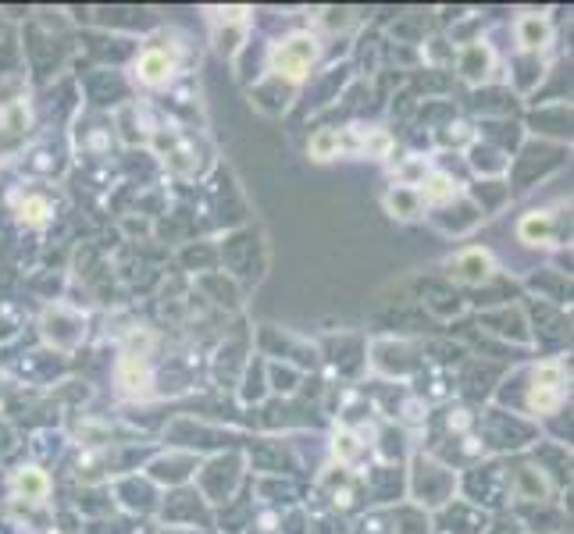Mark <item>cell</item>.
Wrapping results in <instances>:
<instances>
[{"label": "cell", "instance_id": "obj_10", "mask_svg": "<svg viewBox=\"0 0 574 534\" xmlns=\"http://www.w3.org/2000/svg\"><path fill=\"white\" fill-rule=\"evenodd\" d=\"M15 488H18V495H25V499H43V495H47V488H50V481L43 478V470L25 467V470H18V474H15Z\"/></svg>", "mask_w": 574, "mask_h": 534}, {"label": "cell", "instance_id": "obj_8", "mask_svg": "<svg viewBox=\"0 0 574 534\" xmlns=\"http://www.w3.org/2000/svg\"><path fill=\"white\" fill-rule=\"evenodd\" d=\"M421 200L428 203H450L453 196H457V182H453L450 175H443V171H435V175L421 178Z\"/></svg>", "mask_w": 574, "mask_h": 534}, {"label": "cell", "instance_id": "obj_1", "mask_svg": "<svg viewBox=\"0 0 574 534\" xmlns=\"http://www.w3.org/2000/svg\"><path fill=\"white\" fill-rule=\"evenodd\" d=\"M318 57V40L311 33H296L271 47V72L286 82H300Z\"/></svg>", "mask_w": 574, "mask_h": 534}, {"label": "cell", "instance_id": "obj_13", "mask_svg": "<svg viewBox=\"0 0 574 534\" xmlns=\"http://www.w3.org/2000/svg\"><path fill=\"white\" fill-rule=\"evenodd\" d=\"M361 453V445H357V438L353 435H336V456H343V460H353V456Z\"/></svg>", "mask_w": 574, "mask_h": 534}, {"label": "cell", "instance_id": "obj_5", "mask_svg": "<svg viewBox=\"0 0 574 534\" xmlns=\"http://www.w3.org/2000/svg\"><path fill=\"white\" fill-rule=\"evenodd\" d=\"M517 235L525 239V243L539 246V243H553V218L546 211H532L521 218V225H517Z\"/></svg>", "mask_w": 574, "mask_h": 534}, {"label": "cell", "instance_id": "obj_3", "mask_svg": "<svg viewBox=\"0 0 574 534\" xmlns=\"http://www.w3.org/2000/svg\"><path fill=\"white\" fill-rule=\"evenodd\" d=\"M175 75V54L172 50H161V47H147L140 57H136V79L143 86L157 89V86H168Z\"/></svg>", "mask_w": 574, "mask_h": 534}, {"label": "cell", "instance_id": "obj_7", "mask_svg": "<svg viewBox=\"0 0 574 534\" xmlns=\"http://www.w3.org/2000/svg\"><path fill=\"white\" fill-rule=\"evenodd\" d=\"M517 40H521V47H528V50L546 47V43H550V22L539 15H525L517 22Z\"/></svg>", "mask_w": 574, "mask_h": 534}, {"label": "cell", "instance_id": "obj_11", "mask_svg": "<svg viewBox=\"0 0 574 534\" xmlns=\"http://www.w3.org/2000/svg\"><path fill=\"white\" fill-rule=\"evenodd\" d=\"M489 61H492V54H489V47H468L464 50V61H460V72L468 75V79H485L489 75Z\"/></svg>", "mask_w": 574, "mask_h": 534}, {"label": "cell", "instance_id": "obj_12", "mask_svg": "<svg viewBox=\"0 0 574 534\" xmlns=\"http://www.w3.org/2000/svg\"><path fill=\"white\" fill-rule=\"evenodd\" d=\"M18 214H22L25 225H43V221H47V214H50V203L43 200V196H29V200H22Z\"/></svg>", "mask_w": 574, "mask_h": 534}, {"label": "cell", "instance_id": "obj_9", "mask_svg": "<svg viewBox=\"0 0 574 534\" xmlns=\"http://www.w3.org/2000/svg\"><path fill=\"white\" fill-rule=\"evenodd\" d=\"M339 146H343V139H339L336 129H318L311 136V143H307V154H311L314 161H332V157L339 154Z\"/></svg>", "mask_w": 574, "mask_h": 534}, {"label": "cell", "instance_id": "obj_6", "mask_svg": "<svg viewBox=\"0 0 574 534\" xmlns=\"http://www.w3.org/2000/svg\"><path fill=\"white\" fill-rule=\"evenodd\" d=\"M421 193L418 186H396L393 193L386 196V207L396 214V218H418L421 214Z\"/></svg>", "mask_w": 574, "mask_h": 534}, {"label": "cell", "instance_id": "obj_2", "mask_svg": "<svg viewBox=\"0 0 574 534\" xmlns=\"http://www.w3.org/2000/svg\"><path fill=\"white\" fill-rule=\"evenodd\" d=\"M564 403V367L542 364L532 374V389H528V406L535 413H553Z\"/></svg>", "mask_w": 574, "mask_h": 534}, {"label": "cell", "instance_id": "obj_4", "mask_svg": "<svg viewBox=\"0 0 574 534\" xmlns=\"http://www.w3.org/2000/svg\"><path fill=\"white\" fill-rule=\"evenodd\" d=\"M450 267H453V278H457V282L478 285L492 275V257L485 250H464V253H457V260H453Z\"/></svg>", "mask_w": 574, "mask_h": 534}]
</instances>
